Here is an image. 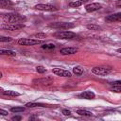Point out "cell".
<instances>
[{"instance_id": "6da1fadb", "label": "cell", "mask_w": 121, "mask_h": 121, "mask_svg": "<svg viewBox=\"0 0 121 121\" xmlns=\"http://www.w3.org/2000/svg\"><path fill=\"white\" fill-rule=\"evenodd\" d=\"M3 20L9 24H20V23L25 22L26 18L18 13H8L4 15Z\"/></svg>"}, {"instance_id": "7a4b0ae2", "label": "cell", "mask_w": 121, "mask_h": 121, "mask_svg": "<svg viewBox=\"0 0 121 121\" xmlns=\"http://www.w3.org/2000/svg\"><path fill=\"white\" fill-rule=\"evenodd\" d=\"M54 36L56 38L59 39H62V40H66V39H73L76 38V33L72 32V31H68V30H63V31H58L54 33Z\"/></svg>"}, {"instance_id": "3957f363", "label": "cell", "mask_w": 121, "mask_h": 121, "mask_svg": "<svg viewBox=\"0 0 121 121\" xmlns=\"http://www.w3.org/2000/svg\"><path fill=\"white\" fill-rule=\"evenodd\" d=\"M18 43L20 45H26V46H29V45H36V44H41L43 43L42 40H35V39H30V38H24V39H20L18 41Z\"/></svg>"}, {"instance_id": "277c9868", "label": "cell", "mask_w": 121, "mask_h": 121, "mask_svg": "<svg viewBox=\"0 0 121 121\" xmlns=\"http://www.w3.org/2000/svg\"><path fill=\"white\" fill-rule=\"evenodd\" d=\"M49 26L54 27V28H59V29H70V28H74L75 25L72 24V23L62 22V23H53V24H50Z\"/></svg>"}, {"instance_id": "5b68a950", "label": "cell", "mask_w": 121, "mask_h": 121, "mask_svg": "<svg viewBox=\"0 0 121 121\" xmlns=\"http://www.w3.org/2000/svg\"><path fill=\"white\" fill-rule=\"evenodd\" d=\"M92 72L98 76H106L112 72V69L108 68V67H98L97 66V67H94L92 69Z\"/></svg>"}, {"instance_id": "8992f818", "label": "cell", "mask_w": 121, "mask_h": 121, "mask_svg": "<svg viewBox=\"0 0 121 121\" xmlns=\"http://www.w3.org/2000/svg\"><path fill=\"white\" fill-rule=\"evenodd\" d=\"M23 27H25V25L23 23H20V24H8V25H3L2 26V28L9 30V31L19 30V29H21Z\"/></svg>"}, {"instance_id": "52a82bcc", "label": "cell", "mask_w": 121, "mask_h": 121, "mask_svg": "<svg viewBox=\"0 0 121 121\" xmlns=\"http://www.w3.org/2000/svg\"><path fill=\"white\" fill-rule=\"evenodd\" d=\"M34 9H39V10H45V11H55L58 9L52 5H48V4H38L34 7Z\"/></svg>"}, {"instance_id": "ba28073f", "label": "cell", "mask_w": 121, "mask_h": 121, "mask_svg": "<svg viewBox=\"0 0 121 121\" xmlns=\"http://www.w3.org/2000/svg\"><path fill=\"white\" fill-rule=\"evenodd\" d=\"M52 72L57 75V76H60V77H68L70 78L72 76L71 72H69L68 70H64V69H61V68H54L52 70Z\"/></svg>"}, {"instance_id": "9c48e42d", "label": "cell", "mask_w": 121, "mask_h": 121, "mask_svg": "<svg viewBox=\"0 0 121 121\" xmlns=\"http://www.w3.org/2000/svg\"><path fill=\"white\" fill-rule=\"evenodd\" d=\"M33 82L36 84H43V85H50L53 83L52 78H35L33 79Z\"/></svg>"}, {"instance_id": "30bf717a", "label": "cell", "mask_w": 121, "mask_h": 121, "mask_svg": "<svg viewBox=\"0 0 121 121\" xmlns=\"http://www.w3.org/2000/svg\"><path fill=\"white\" fill-rule=\"evenodd\" d=\"M105 20L107 22L112 23V22H121V12H117V13H113L111 15H108Z\"/></svg>"}, {"instance_id": "8fae6325", "label": "cell", "mask_w": 121, "mask_h": 121, "mask_svg": "<svg viewBox=\"0 0 121 121\" xmlns=\"http://www.w3.org/2000/svg\"><path fill=\"white\" fill-rule=\"evenodd\" d=\"M100 9H101V4H99V3H91V4L85 6V9L88 12H93V11L98 10Z\"/></svg>"}, {"instance_id": "7c38bea8", "label": "cell", "mask_w": 121, "mask_h": 121, "mask_svg": "<svg viewBox=\"0 0 121 121\" xmlns=\"http://www.w3.org/2000/svg\"><path fill=\"white\" fill-rule=\"evenodd\" d=\"M60 54L61 55H72L78 52V48L76 47H64L62 49H60Z\"/></svg>"}, {"instance_id": "4fadbf2b", "label": "cell", "mask_w": 121, "mask_h": 121, "mask_svg": "<svg viewBox=\"0 0 121 121\" xmlns=\"http://www.w3.org/2000/svg\"><path fill=\"white\" fill-rule=\"evenodd\" d=\"M78 96L81 98H84V99H94L95 97V95L91 91H84Z\"/></svg>"}, {"instance_id": "5bb4252c", "label": "cell", "mask_w": 121, "mask_h": 121, "mask_svg": "<svg viewBox=\"0 0 121 121\" xmlns=\"http://www.w3.org/2000/svg\"><path fill=\"white\" fill-rule=\"evenodd\" d=\"M27 108H34V107H50L49 105L43 104V103H34V102H28L26 104Z\"/></svg>"}, {"instance_id": "9a60e30c", "label": "cell", "mask_w": 121, "mask_h": 121, "mask_svg": "<svg viewBox=\"0 0 121 121\" xmlns=\"http://www.w3.org/2000/svg\"><path fill=\"white\" fill-rule=\"evenodd\" d=\"M2 94L8 96H19L20 94L18 92L15 91H11V90H8V91H2Z\"/></svg>"}, {"instance_id": "2e32d148", "label": "cell", "mask_w": 121, "mask_h": 121, "mask_svg": "<svg viewBox=\"0 0 121 121\" xmlns=\"http://www.w3.org/2000/svg\"><path fill=\"white\" fill-rule=\"evenodd\" d=\"M12 5H13V3L10 0H0V6L3 9L9 8V6H12Z\"/></svg>"}, {"instance_id": "e0dca14e", "label": "cell", "mask_w": 121, "mask_h": 121, "mask_svg": "<svg viewBox=\"0 0 121 121\" xmlns=\"http://www.w3.org/2000/svg\"><path fill=\"white\" fill-rule=\"evenodd\" d=\"M73 73L75 75H77V76H82L83 73H84V71H83V69L80 66H75L73 68Z\"/></svg>"}, {"instance_id": "ac0fdd59", "label": "cell", "mask_w": 121, "mask_h": 121, "mask_svg": "<svg viewBox=\"0 0 121 121\" xmlns=\"http://www.w3.org/2000/svg\"><path fill=\"white\" fill-rule=\"evenodd\" d=\"M0 54L1 55H7V56H12V57L16 55V53L14 51H12V50H6V49H1Z\"/></svg>"}, {"instance_id": "d6986e66", "label": "cell", "mask_w": 121, "mask_h": 121, "mask_svg": "<svg viewBox=\"0 0 121 121\" xmlns=\"http://www.w3.org/2000/svg\"><path fill=\"white\" fill-rule=\"evenodd\" d=\"M76 112H77L78 114L83 115V116H91V115H92V112H91L85 111V110H78Z\"/></svg>"}, {"instance_id": "ffe728a7", "label": "cell", "mask_w": 121, "mask_h": 121, "mask_svg": "<svg viewBox=\"0 0 121 121\" xmlns=\"http://www.w3.org/2000/svg\"><path fill=\"white\" fill-rule=\"evenodd\" d=\"M87 28L90 30H100L101 26L98 25H95V24H89V25H87Z\"/></svg>"}, {"instance_id": "44dd1931", "label": "cell", "mask_w": 121, "mask_h": 121, "mask_svg": "<svg viewBox=\"0 0 121 121\" xmlns=\"http://www.w3.org/2000/svg\"><path fill=\"white\" fill-rule=\"evenodd\" d=\"M25 111V108L23 107H12L10 108V112H24Z\"/></svg>"}, {"instance_id": "7402d4cb", "label": "cell", "mask_w": 121, "mask_h": 121, "mask_svg": "<svg viewBox=\"0 0 121 121\" xmlns=\"http://www.w3.org/2000/svg\"><path fill=\"white\" fill-rule=\"evenodd\" d=\"M81 2L78 0V1H74V2H70L69 3V6L70 7H72V8H77V7H79V6H81Z\"/></svg>"}, {"instance_id": "603a6c76", "label": "cell", "mask_w": 121, "mask_h": 121, "mask_svg": "<svg viewBox=\"0 0 121 121\" xmlns=\"http://www.w3.org/2000/svg\"><path fill=\"white\" fill-rule=\"evenodd\" d=\"M111 91L115 93H121V86L120 85H113L112 88H111Z\"/></svg>"}, {"instance_id": "cb8c5ba5", "label": "cell", "mask_w": 121, "mask_h": 121, "mask_svg": "<svg viewBox=\"0 0 121 121\" xmlns=\"http://www.w3.org/2000/svg\"><path fill=\"white\" fill-rule=\"evenodd\" d=\"M36 70H37V72L40 73V74H43L44 72H46V69H45L43 66H42V65L37 66V67H36Z\"/></svg>"}, {"instance_id": "d4e9b609", "label": "cell", "mask_w": 121, "mask_h": 121, "mask_svg": "<svg viewBox=\"0 0 121 121\" xmlns=\"http://www.w3.org/2000/svg\"><path fill=\"white\" fill-rule=\"evenodd\" d=\"M32 37L37 38V39H38V38L43 39V38H46V34H44V33H36V34H33Z\"/></svg>"}, {"instance_id": "484cf974", "label": "cell", "mask_w": 121, "mask_h": 121, "mask_svg": "<svg viewBox=\"0 0 121 121\" xmlns=\"http://www.w3.org/2000/svg\"><path fill=\"white\" fill-rule=\"evenodd\" d=\"M42 48H43V49H54L55 48V45L52 44V43H47V44L42 45Z\"/></svg>"}, {"instance_id": "4316f807", "label": "cell", "mask_w": 121, "mask_h": 121, "mask_svg": "<svg viewBox=\"0 0 121 121\" xmlns=\"http://www.w3.org/2000/svg\"><path fill=\"white\" fill-rule=\"evenodd\" d=\"M0 41H1V42H11V41H12V38H10V37H6V36H1V37H0Z\"/></svg>"}, {"instance_id": "83f0119b", "label": "cell", "mask_w": 121, "mask_h": 121, "mask_svg": "<svg viewBox=\"0 0 121 121\" xmlns=\"http://www.w3.org/2000/svg\"><path fill=\"white\" fill-rule=\"evenodd\" d=\"M21 119H22V116H20V115H15V116L11 117V120H13V121H19Z\"/></svg>"}, {"instance_id": "f1b7e54d", "label": "cell", "mask_w": 121, "mask_h": 121, "mask_svg": "<svg viewBox=\"0 0 121 121\" xmlns=\"http://www.w3.org/2000/svg\"><path fill=\"white\" fill-rule=\"evenodd\" d=\"M62 114L67 116V115H70L71 114V112L69 110H62Z\"/></svg>"}, {"instance_id": "f546056e", "label": "cell", "mask_w": 121, "mask_h": 121, "mask_svg": "<svg viewBox=\"0 0 121 121\" xmlns=\"http://www.w3.org/2000/svg\"><path fill=\"white\" fill-rule=\"evenodd\" d=\"M115 6H116L117 8H121V0H117V1L115 2Z\"/></svg>"}, {"instance_id": "4dcf8cb0", "label": "cell", "mask_w": 121, "mask_h": 121, "mask_svg": "<svg viewBox=\"0 0 121 121\" xmlns=\"http://www.w3.org/2000/svg\"><path fill=\"white\" fill-rule=\"evenodd\" d=\"M0 113H1L2 115H7V114H8V112L5 111V110H2V109H1V110H0Z\"/></svg>"}, {"instance_id": "1f68e13d", "label": "cell", "mask_w": 121, "mask_h": 121, "mask_svg": "<svg viewBox=\"0 0 121 121\" xmlns=\"http://www.w3.org/2000/svg\"><path fill=\"white\" fill-rule=\"evenodd\" d=\"M112 84L113 85H120L121 86V80H116V81L112 82Z\"/></svg>"}, {"instance_id": "d6a6232c", "label": "cell", "mask_w": 121, "mask_h": 121, "mask_svg": "<svg viewBox=\"0 0 121 121\" xmlns=\"http://www.w3.org/2000/svg\"><path fill=\"white\" fill-rule=\"evenodd\" d=\"M79 1H80L81 3H86V2H88L89 0H79Z\"/></svg>"}, {"instance_id": "836d02e7", "label": "cell", "mask_w": 121, "mask_h": 121, "mask_svg": "<svg viewBox=\"0 0 121 121\" xmlns=\"http://www.w3.org/2000/svg\"><path fill=\"white\" fill-rule=\"evenodd\" d=\"M117 52H119V53H121V48H118V49H117Z\"/></svg>"}]
</instances>
